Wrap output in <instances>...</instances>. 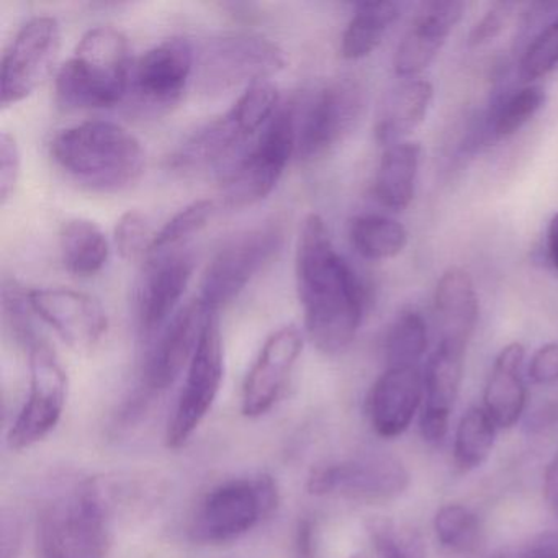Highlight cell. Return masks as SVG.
<instances>
[{
	"label": "cell",
	"mask_w": 558,
	"mask_h": 558,
	"mask_svg": "<svg viewBox=\"0 0 558 558\" xmlns=\"http://www.w3.org/2000/svg\"><path fill=\"white\" fill-rule=\"evenodd\" d=\"M434 99L433 84L426 80H407L388 100L375 135L377 142L388 146L404 142L426 119Z\"/></svg>",
	"instance_id": "cell-25"
},
{
	"label": "cell",
	"mask_w": 558,
	"mask_h": 558,
	"mask_svg": "<svg viewBox=\"0 0 558 558\" xmlns=\"http://www.w3.org/2000/svg\"><path fill=\"white\" fill-rule=\"evenodd\" d=\"M351 558H364V557H362V555H354V557H351Z\"/></svg>",
	"instance_id": "cell-46"
},
{
	"label": "cell",
	"mask_w": 558,
	"mask_h": 558,
	"mask_svg": "<svg viewBox=\"0 0 558 558\" xmlns=\"http://www.w3.org/2000/svg\"><path fill=\"white\" fill-rule=\"evenodd\" d=\"M303 351V336L295 326L277 329L267 338L247 372L241 393V411L260 417L272 410Z\"/></svg>",
	"instance_id": "cell-17"
},
{
	"label": "cell",
	"mask_w": 558,
	"mask_h": 558,
	"mask_svg": "<svg viewBox=\"0 0 558 558\" xmlns=\"http://www.w3.org/2000/svg\"><path fill=\"white\" fill-rule=\"evenodd\" d=\"M31 303L35 315L74 351H93L109 329L106 310L87 293L70 289L31 290Z\"/></svg>",
	"instance_id": "cell-16"
},
{
	"label": "cell",
	"mask_w": 558,
	"mask_h": 558,
	"mask_svg": "<svg viewBox=\"0 0 558 558\" xmlns=\"http://www.w3.org/2000/svg\"><path fill=\"white\" fill-rule=\"evenodd\" d=\"M61 50L57 19L35 17L15 35L0 68V102L15 106L27 99L53 73Z\"/></svg>",
	"instance_id": "cell-13"
},
{
	"label": "cell",
	"mask_w": 558,
	"mask_h": 558,
	"mask_svg": "<svg viewBox=\"0 0 558 558\" xmlns=\"http://www.w3.org/2000/svg\"><path fill=\"white\" fill-rule=\"evenodd\" d=\"M132 68L125 35L112 27L93 28L58 71V104L66 110L112 109L129 97Z\"/></svg>",
	"instance_id": "cell-4"
},
{
	"label": "cell",
	"mask_w": 558,
	"mask_h": 558,
	"mask_svg": "<svg viewBox=\"0 0 558 558\" xmlns=\"http://www.w3.org/2000/svg\"><path fill=\"white\" fill-rule=\"evenodd\" d=\"M279 505L272 476L228 480L214 486L195 508L189 534L197 544L221 545L253 531Z\"/></svg>",
	"instance_id": "cell-5"
},
{
	"label": "cell",
	"mask_w": 558,
	"mask_h": 558,
	"mask_svg": "<svg viewBox=\"0 0 558 558\" xmlns=\"http://www.w3.org/2000/svg\"><path fill=\"white\" fill-rule=\"evenodd\" d=\"M295 280L310 341L323 354H341L361 328L365 292L357 274L336 251L319 215H308L303 221Z\"/></svg>",
	"instance_id": "cell-1"
},
{
	"label": "cell",
	"mask_w": 558,
	"mask_h": 558,
	"mask_svg": "<svg viewBox=\"0 0 558 558\" xmlns=\"http://www.w3.org/2000/svg\"><path fill=\"white\" fill-rule=\"evenodd\" d=\"M434 532L450 551L475 550L480 541V521L475 512L462 505L442 506L434 518Z\"/></svg>",
	"instance_id": "cell-34"
},
{
	"label": "cell",
	"mask_w": 558,
	"mask_h": 558,
	"mask_svg": "<svg viewBox=\"0 0 558 558\" xmlns=\"http://www.w3.org/2000/svg\"><path fill=\"white\" fill-rule=\"evenodd\" d=\"M420 143L401 142L388 146L375 175V198L388 210L403 211L410 207L420 171Z\"/></svg>",
	"instance_id": "cell-24"
},
{
	"label": "cell",
	"mask_w": 558,
	"mask_h": 558,
	"mask_svg": "<svg viewBox=\"0 0 558 558\" xmlns=\"http://www.w3.org/2000/svg\"><path fill=\"white\" fill-rule=\"evenodd\" d=\"M410 486L407 466L387 453H364L316 466L308 476L310 495L348 499L361 505H384Z\"/></svg>",
	"instance_id": "cell-10"
},
{
	"label": "cell",
	"mask_w": 558,
	"mask_h": 558,
	"mask_svg": "<svg viewBox=\"0 0 558 558\" xmlns=\"http://www.w3.org/2000/svg\"><path fill=\"white\" fill-rule=\"evenodd\" d=\"M60 251L68 272L76 277H93L106 267L110 244L96 221L73 218L61 227Z\"/></svg>",
	"instance_id": "cell-26"
},
{
	"label": "cell",
	"mask_w": 558,
	"mask_h": 558,
	"mask_svg": "<svg viewBox=\"0 0 558 558\" xmlns=\"http://www.w3.org/2000/svg\"><path fill=\"white\" fill-rule=\"evenodd\" d=\"M22 156L17 140L9 132L0 135V204L4 207L21 179Z\"/></svg>",
	"instance_id": "cell-38"
},
{
	"label": "cell",
	"mask_w": 558,
	"mask_h": 558,
	"mask_svg": "<svg viewBox=\"0 0 558 558\" xmlns=\"http://www.w3.org/2000/svg\"><path fill=\"white\" fill-rule=\"evenodd\" d=\"M195 50L187 38L174 37L133 61L129 97L149 110L178 106L195 74Z\"/></svg>",
	"instance_id": "cell-14"
},
{
	"label": "cell",
	"mask_w": 558,
	"mask_h": 558,
	"mask_svg": "<svg viewBox=\"0 0 558 558\" xmlns=\"http://www.w3.org/2000/svg\"><path fill=\"white\" fill-rule=\"evenodd\" d=\"M423 400L424 381L420 368H387L368 391L365 401L368 423L377 436L395 439L413 423Z\"/></svg>",
	"instance_id": "cell-20"
},
{
	"label": "cell",
	"mask_w": 558,
	"mask_h": 558,
	"mask_svg": "<svg viewBox=\"0 0 558 558\" xmlns=\"http://www.w3.org/2000/svg\"><path fill=\"white\" fill-rule=\"evenodd\" d=\"M427 349V325L413 310L400 313L385 338L387 368L417 367Z\"/></svg>",
	"instance_id": "cell-30"
},
{
	"label": "cell",
	"mask_w": 558,
	"mask_h": 558,
	"mask_svg": "<svg viewBox=\"0 0 558 558\" xmlns=\"http://www.w3.org/2000/svg\"><path fill=\"white\" fill-rule=\"evenodd\" d=\"M286 66V53L276 41L251 32H231L210 38L195 54V81L202 93L220 96L270 81Z\"/></svg>",
	"instance_id": "cell-7"
},
{
	"label": "cell",
	"mask_w": 558,
	"mask_h": 558,
	"mask_svg": "<svg viewBox=\"0 0 558 558\" xmlns=\"http://www.w3.org/2000/svg\"><path fill=\"white\" fill-rule=\"evenodd\" d=\"M2 558H15L19 548V531L15 522L9 524L8 519H4L2 524Z\"/></svg>",
	"instance_id": "cell-44"
},
{
	"label": "cell",
	"mask_w": 558,
	"mask_h": 558,
	"mask_svg": "<svg viewBox=\"0 0 558 558\" xmlns=\"http://www.w3.org/2000/svg\"><path fill=\"white\" fill-rule=\"evenodd\" d=\"M512 4H496L492 11L486 12L485 17L473 27L472 34H470V45L482 47L499 37L508 24Z\"/></svg>",
	"instance_id": "cell-39"
},
{
	"label": "cell",
	"mask_w": 558,
	"mask_h": 558,
	"mask_svg": "<svg viewBox=\"0 0 558 558\" xmlns=\"http://www.w3.org/2000/svg\"><path fill=\"white\" fill-rule=\"evenodd\" d=\"M496 558H502V557H496Z\"/></svg>",
	"instance_id": "cell-47"
},
{
	"label": "cell",
	"mask_w": 558,
	"mask_h": 558,
	"mask_svg": "<svg viewBox=\"0 0 558 558\" xmlns=\"http://www.w3.org/2000/svg\"><path fill=\"white\" fill-rule=\"evenodd\" d=\"M398 15L400 11L395 2H362L355 5L354 15L342 34L341 57L349 61L371 57L380 47Z\"/></svg>",
	"instance_id": "cell-27"
},
{
	"label": "cell",
	"mask_w": 558,
	"mask_h": 558,
	"mask_svg": "<svg viewBox=\"0 0 558 558\" xmlns=\"http://www.w3.org/2000/svg\"><path fill=\"white\" fill-rule=\"evenodd\" d=\"M296 155L295 100L280 106L243 156L220 178L225 207L246 208L272 194Z\"/></svg>",
	"instance_id": "cell-6"
},
{
	"label": "cell",
	"mask_w": 558,
	"mask_h": 558,
	"mask_svg": "<svg viewBox=\"0 0 558 558\" xmlns=\"http://www.w3.org/2000/svg\"><path fill=\"white\" fill-rule=\"evenodd\" d=\"M155 234L151 233L148 220L138 210H130L120 217L113 230V243L125 260L142 259L149 256Z\"/></svg>",
	"instance_id": "cell-37"
},
{
	"label": "cell",
	"mask_w": 558,
	"mask_h": 558,
	"mask_svg": "<svg viewBox=\"0 0 558 558\" xmlns=\"http://www.w3.org/2000/svg\"><path fill=\"white\" fill-rule=\"evenodd\" d=\"M440 341L469 345L478 323V295L472 277L459 267H450L440 276L434 293Z\"/></svg>",
	"instance_id": "cell-22"
},
{
	"label": "cell",
	"mask_w": 558,
	"mask_h": 558,
	"mask_svg": "<svg viewBox=\"0 0 558 558\" xmlns=\"http://www.w3.org/2000/svg\"><path fill=\"white\" fill-rule=\"evenodd\" d=\"M466 348L440 341L424 368V404L421 436L427 442H440L449 429L450 413L459 397Z\"/></svg>",
	"instance_id": "cell-21"
},
{
	"label": "cell",
	"mask_w": 558,
	"mask_h": 558,
	"mask_svg": "<svg viewBox=\"0 0 558 558\" xmlns=\"http://www.w3.org/2000/svg\"><path fill=\"white\" fill-rule=\"evenodd\" d=\"M496 426L483 407H472L460 420L453 440V459L463 472L482 465L495 446Z\"/></svg>",
	"instance_id": "cell-29"
},
{
	"label": "cell",
	"mask_w": 558,
	"mask_h": 558,
	"mask_svg": "<svg viewBox=\"0 0 558 558\" xmlns=\"http://www.w3.org/2000/svg\"><path fill=\"white\" fill-rule=\"evenodd\" d=\"M50 149L54 162L73 181L102 194L125 191L145 171L142 142L125 126L107 120L61 130Z\"/></svg>",
	"instance_id": "cell-2"
},
{
	"label": "cell",
	"mask_w": 558,
	"mask_h": 558,
	"mask_svg": "<svg viewBox=\"0 0 558 558\" xmlns=\"http://www.w3.org/2000/svg\"><path fill=\"white\" fill-rule=\"evenodd\" d=\"M558 68V17L525 48L519 63V76L524 83L541 80Z\"/></svg>",
	"instance_id": "cell-35"
},
{
	"label": "cell",
	"mask_w": 558,
	"mask_h": 558,
	"mask_svg": "<svg viewBox=\"0 0 558 558\" xmlns=\"http://www.w3.org/2000/svg\"><path fill=\"white\" fill-rule=\"evenodd\" d=\"M367 534L378 558H426L423 535L408 522L391 518H372Z\"/></svg>",
	"instance_id": "cell-31"
},
{
	"label": "cell",
	"mask_w": 558,
	"mask_h": 558,
	"mask_svg": "<svg viewBox=\"0 0 558 558\" xmlns=\"http://www.w3.org/2000/svg\"><path fill=\"white\" fill-rule=\"evenodd\" d=\"M2 310H4L5 323L17 342L31 349L35 342L40 341L32 322V315H35V312L32 308L31 290L25 292L24 287L19 286L15 280H4Z\"/></svg>",
	"instance_id": "cell-36"
},
{
	"label": "cell",
	"mask_w": 558,
	"mask_h": 558,
	"mask_svg": "<svg viewBox=\"0 0 558 558\" xmlns=\"http://www.w3.org/2000/svg\"><path fill=\"white\" fill-rule=\"evenodd\" d=\"M547 256L551 267L558 270V214L551 217L547 228Z\"/></svg>",
	"instance_id": "cell-45"
},
{
	"label": "cell",
	"mask_w": 558,
	"mask_h": 558,
	"mask_svg": "<svg viewBox=\"0 0 558 558\" xmlns=\"http://www.w3.org/2000/svg\"><path fill=\"white\" fill-rule=\"evenodd\" d=\"M529 377L537 385L558 384V342L542 345L532 355Z\"/></svg>",
	"instance_id": "cell-40"
},
{
	"label": "cell",
	"mask_w": 558,
	"mask_h": 558,
	"mask_svg": "<svg viewBox=\"0 0 558 558\" xmlns=\"http://www.w3.org/2000/svg\"><path fill=\"white\" fill-rule=\"evenodd\" d=\"M28 357L31 390L8 436L15 452L47 439L60 424L68 401V375L50 344L40 339L28 349Z\"/></svg>",
	"instance_id": "cell-12"
},
{
	"label": "cell",
	"mask_w": 558,
	"mask_h": 558,
	"mask_svg": "<svg viewBox=\"0 0 558 558\" xmlns=\"http://www.w3.org/2000/svg\"><path fill=\"white\" fill-rule=\"evenodd\" d=\"M194 269V257L184 251L149 257L136 292V318L143 335L155 336L171 322Z\"/></svg>",
	"instance_id": "cell-15"
},
{
	"label": "cell",
	"mask_w": 558,
	"mask_h": 558,
	"mask_svg": "<svg viewBox=\"0 0 558 558\" xmlns=\"http://www.w3.org/2000/svg\"><path fill=\"white\" fill-rule=\"evenodd\" d=\"M215 214V202L210 198H202V201L192 202L187 207L182 208L175 214L153 240L149 256L156 254L169 253V251L184 243L189 238L194 236L198 231L207 227Z\"/></svg>",
	"instance_id": "cell-33"
},
{
	"label": "cell",
	"mask_w": 558,
	"mask_h": 558,
	"mask_svg": "<svg viewBox=\"0 0 558 558\" xmlns=\"http://www.w3.org/2000/svg\"><path fill=\"white\" fill-rule=\"evenodd\" d=\"M210 313L201 299L194 300L179 310L159 332L143 371V381L149 391L168 390L189 368Z\"/></svg>",
	"instance_id": "cell-18"
},
{
	"label": "cell",
	"mask_w": 558,
	"mask_h": 558,
	"mask_svg": "<svg viewBox=\"0 0 558 558\" xmlns=\"http://www.w3.org/2000/svg\"><path fill=\"white\" fill-rule=\"evenodd\" d=\"M349 238L355 253L367 260L393 259L408 244L407 228L384 215L355 217L349 227Z\"/></svg>",
	"instance_id": "cell-28"
},
{
	"label": "cell",
	"mask_w": 558,
	"mask_h": 558,
	"mask_svg": "<svg viewBox=\"0 0 558 558\" xmlns=\"http://www.w3.org/2000/svg\"><path fill=\"white\" fill-rule=\"evenodd\" d=\"M364 109L361 87L335 81L296 102V158L315 162L331 155L357 126Z\"/></svg>",
	"instance_id": "cell-8"
},
{
	"label": "cell",
	"mask_w": 558,
	"mask_h": 558,
	"mask_svg": "<svg viewBox=\"0 0 558 558\" xmlns=\"http://www.w3.org/2000/svg\"><path fill=\"white\" fill-rule=\"evenodd\" d=\"M223 375V336L218 313L211 312L166 429V446L169 449H181L204 423L220 393Z\"/></svg>",
	"instance_id": "cell-11"
},
{
	"label": "cell",
	"mask_w": 558,
	"mask_h": 558,
	"mask_svg": "<svg viewBox=\"0 0 558 558\" xmlns=\"http://www.w3.org/2000/svg\"><path fill=\"white\" fill-rule=\"evenodd\" d=\"M463 11L465 5L456 0H434L423 4L395 51L397 76L416 80L426 71L459 24Z\"/></svg>",
	"instance_id": "cell-19"
},
{
	"label": "cell",
	"mask_w": 558,
	"mask_h": 558,
	"mask_svg": "<svg viewBox=\"0 0 558 558\" xmlns=\"http://www.w3.org/2000/svg\"><path fill=\"white\" fill-rule=\"evenodd\" d=\"M113 495L86 480L51 499L38 515L37 558H107L112 547Z\"/></svg>",
	"instance_id": "cell-3"
},
{
	"label": "cell",
	"mask_w": 558,
	"mask_h": 558,
	"mask_svg": "<svg viewBox=\"0 0 558 558\" xmlns=\"http://www.w3.org/2000/svg\"><path fill=\"white\" fill-rule=\"evenodd\" d=\"M545 90L541 86H527L506 97L493 113L489 136L493 142L511 138L524 129L545 106Z\"/></svg>",
	"instance_id": "cell-32"
},
{
	"label": "cell",
	"mask_w": 558,
	"mask_h": 558,
	"mask_svg": "<svg viewBox=\"0 0 558 558\" xmlns=\"http://www.w3.org/2000/svg\"><path fill=\"white\" fill-rule=\"evenodd\" d=\"M521 558H558V529L534 538L522 551Z\"/></svg>",
	"instance_id": "cell-41"
},
{
	"label": "cell",
	"mask_w": 558,
	"mask_h": 558,
	"mask_svg": "<svg viewBox=\"0 0 558 558\" xmlns=\"http://www.w3.org/2000/svg\"><path fill=\"white\" fill-rule=\"evenodd\" d=\"M282 243L283 230L276 221L231 238L205 269L198 299L211 312L230 305L279 253Z\"/></svg>",
	"instance_id": "cell-9"
},
{
	"label": "cell",
	"mask_w": 558,
	"mask_h": 558,
	"mask_svg": "<svg viewBox=\"0 0 558 558\" xmlns=\"http://www.w3.org/2000/svg\"><path fill=\"white\" fill-rule=\"evenodd\" d=\"M524 345L519 342L506 345L495 359L486 381L483 408L498 427L514 426L525 407Z\"/></svg>",
	"instance_id": "cell-23"
},
{
	"label": "cell",
	"mask_w": 558,
	"mask_h": 558,
	"mask_svg": "<svg viewBox=\"0 0 558 558\" xmlns=\"http://www.w3.org/2000/svg\"><path fill=\"white\" fill-rule=\"evenodd\" d=\"M544 496L551 511L558 515V453L545 470Z\"/></svg>",
	"instance_id": "cell-43"
},
{
	"label": "cell",
	"mask_w": 558,
	"mask_h": 558,
	"mask_svg": "<svg viewBox=\"0 0 558 558\" xmlns=\"http://www.w3.org/2000/svg\"><path fill=\"white\" fill-rule=\"evenodd\" d=\"M296 558H315L316 529L312 519H303L296 529Z\"/></svg>",
	"instance_id": "cell-42"
}]
</instances>
